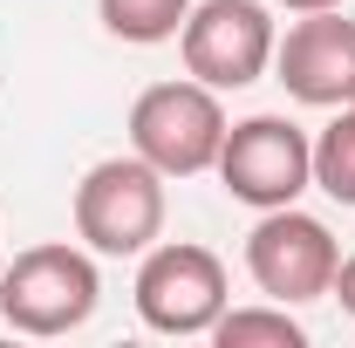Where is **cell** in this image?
<instances>
[{
  "label": "cell",
  "mask_w": 355,
  "mask_h": 348,
  "mask_svg": "<svg viewBox=\"0 0 355 348\" xmlns=\"http://www.w3.org/2000/svg\"><path fill=\"white\" fill-rule=\"evenodd\" d=\"M328 294H335V301H342V307L355 314V253H349L342 266H335V287H328Z\"/></svg>",
  "instance_id": "obj_12"
},
{
  "label": "cell",
  "mask_w": 355,
  "mask_h": 348,
  "mask_svg": "<svg viewBox=\"0 0 355 348\" xmlns=\"http://www.w3.org/2000/svg\"><path fill=\"white\" fill-rule=\"evenodd\" d=\"M273 82L308 110H342L355 103V21L342 7L301 14L273 42Z\"/></svg>",
  "instance_id": "obj_8"
},
{
  "label": "cell",
  "mask_w": 355,
  "mask_h": 348,
  "mask_svg": "<svg viewBox=\"0 0 355 348\" xmlns=\"http://www.w3.org/2000/svg\"><path fill=\"white\" fill-rule=\"evenodd\" d=\"M314 184L355 212V103H342L335 123L314 137Z\"/></svg>",
  "instance_id": "obj_11"
},
{
  "label": "cell",
  "mask_w": 355,
  "mask_h": 348,
  "mask_svg": "<svg viewBox=\"0 0 355 348\" xmlns=\"http://www.w3.org/2000/svg\"><path fill=\"white\" fill-rule=\"evenodd\" d=\"M164 232V171H150L144 157H103L76 184V239L103 260H130L150 253Z\"/></svg>",
  "instance_id": "obj_1"
},
{
  "label": "cell",
  "mask_w": 355,
  "mask_h": 348,
  "mask_svg": "<svg viewBox=\"0 0 355 348\" xmlns=\"http://www.w3.org/2000/svg\"><path fill=\"white\" fill-rule=\"evenodd\" d=\"M273 14L260 0H198L178 28L184 69L205 89H246L273 69Z\"/></svg>",
  "instance_id": "obj_6"
},
{
  "label": "cell",
  "mask_w": 355,
  "mask_h": 348,
  "mask_svg": "<svg viewBox=\"0 0 355 348\" xmlns=\"http://www.w3.org/2000/svg\"><path fill=\"white\" fill-rule=\"evenodd\" d=\"M225 143V110L219 89H205L198 76L191 82H150L130 103V150L164 177H198L219 164Z\"/></svg>",
  "instance_id": "obj_3"
},
{
  "label": "cell",
  "mask_w": 355,
  "mask_h": 348,
  "mask_svg": "<svg viewBox=\"0 0 355 348\" xmlns=\"http://www.w3.org/2000/svg\"><path fill=\"white\" fill-rule=\"evenodd\" d=\"M335 266H342V246H335V232L314 212L273 205L246 232V273H253V287H260L266 301H280V307L321 301L335 287Z\"/></svg>",
  "instance_id": "obj_5"
},
{
  "label": "cell",
  "mask_w": 355,
  "mask_h": 348,
  "mask_svg": "<svg viewBox=\"0 0 355 348\" xmlns=\"http://www.w3.org/2000/svg\"><path fill=\"white\" fill-rule=\"evenodd\" d=\"M225 191L253 212H273V205H294L314 184V137L287 116H246V123H225L219 164Z\"/></svg>",
  "instance_id": "obj_4"
},
{
  "label": "cell",
  "mask_w": 355,
  "mask_h": 348,
  "mask_svg": "<svg viewBox=\"0 0 355 348\" xmlns=\"http://www.w3.org/2000/svg\"><path fill=\"white\" fill-rule=\"evenodd\" d=\"M212 342L219 348H301V321L287 314V307H225L219 321H212Z\"/></svg>",
  "instance_id": "obj_10"
},
{
  "label": "cell",
  "mask_w": 355,
  "mask_h": 348,
  "mask_svg": "<svg viewBox=\"0 0 355 348\" xmlns=\"http://www.w3.org/2000/svg\"><path fill=\"white\" fill-rule=\"evenodd\" d=\"M96 14H103V28H110L116 42L157 48V42H171L178 28H184L191 0H96Z\"/></svg>",
  "instance_id": "obj_9"
},
{
  "label": "cell",
  "mask_w": 355,
  "mask_h": 348,
  "mask_svg": "<svg viewBox=\"0 0 355 348\" xmlns=\"http://www.w3.org/2000/svg\"><path fill=\"white\" fill-rule=\"evenodd\" d=\"M137 314L150 335H212L225 314V266L205 246H150L137 266Z\"/></svg>",
  "instance_id": "obj_7"
},
{
  "label": "cell",
  "mask_w": 355,
  "mask_h": 348,
  "mask_svg": "<svg viewBox=\"0 0 355 348\" xmlns=\"http://www.w3.org/2000/svg\"><path fill=\"white\" fill-rule=\"evenodd\" d=\"M273 7H287V14H321V7H342V0H273Z\"/></svg>",
  "instance_id": "obj_13"
},
{
  "label": "cell",
  "mask_w": 355,
  "mask_h": 348,
  "mask_svg": "<svg viewBox=\"0 0 355 348\" xmlns=\"http://www.w3.org/2000/svg\"><path fill=\"white\" fill-rule=\"evenodd\" d=\"M103 301V280H96V260L83 246H28L14 253V266L0 273V321L14 335H76Z\"/></svg>",
  "instance_id": "obj_2"
}]
</instances>
